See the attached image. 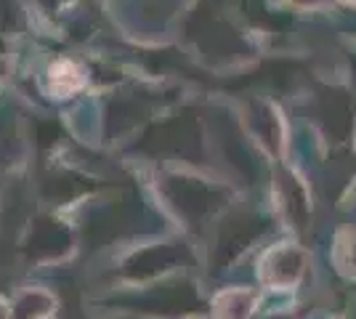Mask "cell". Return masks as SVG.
<instances>
[{
  "label": "cell",
  "mask_w": 356,
  "mask_h": 319,
  "mask_svg": "<svg viewBox=\"0 0 356 319\" xmlns=\"http://www.w3.org/2000/svg\"><path fill=\"white\" fill-rule=\"evenodd\" d=\"M80 85H83V75H80V67H74L72 61H59L51 69V88L59 96H67Z\"/></svg>",
  "instance_id": "cell-1"
},
{
  "label": "cell",
  "mask_w": 356,
  "mask_h": 319,
  "mask_svg": "<svg viewBox=\"0 0 356 319\" xmlns=\"http://www.w3.org/2000/svg\"><path fill=\"white\" fill-rule=\"evenodd\" d=\"M8 317H11V314H8V309H6V304L0 301V319H8Z\"/></svg>",
  "instance_id": "cell-2"
}]
</instances>
